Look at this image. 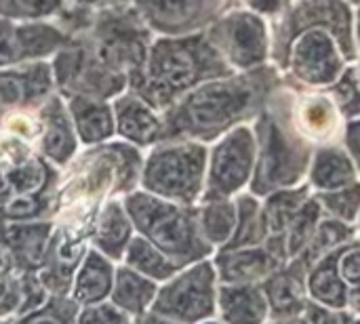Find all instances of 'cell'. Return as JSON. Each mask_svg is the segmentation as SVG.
Returning <instances> with one entry per match:
<instances>
[{"label":"cell","mask_w":360,"mask_h":324,"mask_svg":"<svg viewBox=\"0 0 360 324\" xmlns=\"http://www.w3.org/2000/svg\"><path fill=\"white\" fill-rule=\"evenodd\" d=\"M274 74L266 67L207 80L162 112V139L209 143L262 114ZM160 139V141H162Z\"/></svg>","instance_id":"6da1fadb"},{"label":"cell","mask_w":360,"mask_h":324,"mask_svg":"<svg viewBox=\"0 0 360 324\" xmlns=\"http://www.w3.org/2000/svg\"><path fill=\"white\" fill-rule=\"evenodd\" d=\"M234 70L224 61L205 32L188 36H154L141 76L131 84L158 112L198 84L228 76Z\"/></svg>","instance_id":"7a4b0ae2"},{"label":"cell","mask_w":360,"mask_h":324,"mask_svg":"<svg viewBox=\"0 0 360 324\" xmlns=\"http://www.w3.org/2000/svg\"><path fill=\"white\" fill-rule=\"evenodd\" d=\"M122 205L133 221L135 234L150 240L177 266L186 268L213 255L215 249L200 234L198 205L171 202L141 188L124 194Z\"/></svg>","instance_id":"3957f363"},{"label":"cell","mask_w":360,"mask_h":324,"mask_svg":"<svg viewBox=\"0 0 360 324\" xmlns=\"http://www.w3.org/2000/svg\"><path fill=\"white\" fill-rule=\"evenodd\" d=\"M72 36H78L103 67L127 78L129 89L141 76L154 38L131 2L91 11Z\"/></svg>","instance_id":"277c9868"},{"label":"cell","mask_w":360,"mask_h":324,"mask_svg":"<svg viewBox=\"0 0 360 324\" xmlns=\"http://www.w3.org/2000/svg\"><path fill=\"white\" fill-rule=\"evenodd\" d=\"M89 148L91 150L78 160H72V177L65 181V186L61 188L59 183L57 209L86 200L103 202L108 198H122L139 188L143 156L137 145L129 141H103Z\"/></svg>","instance_id":"5b68a950"},{"label":"cell","mask_w":360,"mask_h":324,"mask_svg":"<svg viewBox=\"0 0 360 324\" xmlns=\"http://www.w3.org/2000/svg\"><path fill=\"white\" fill-rule=\"evenodd\" d=\"M295 129V120L278 114V110L268 108L262 112L255 127L257 160L251 177V192L255 196L291 188L304 177L312 158V145Z\"/></svg>","instance_id":"8992f818"},{"label":"cell","mask_w":360,"mask_h":324,"mask_svg":"<svg viewBox=\"0 0 360 324\" xmlns=\"http://www.w3.org/2000/svg\"><path fill=\"white\" fill-rule=\"evenodd\" d=\"M209 150L192 139H162L143 158L139 188L179 205H198L205 190Z\"/></svg>","instance_id":"52a82bcc"},{"label":"cell","mask_w":360,"mask_h":324,"mask_svg":"<svg viewBox=\"0 0 360 324\" xmlns=\"http://www.w3.org/2000/svg\"><path fill=\"white\" fill-rule=\"evenodd\" d=\"M217 289L219 280L211 259L190 264L158 285L150 312L181 324L207 323L217 314Z\"/></svg>","instance_id":"ba28073f"},{"label":"cell","mask_w":360,"mask_h":324,"mask_svg":"<svg viewBox=\"0 0 360 324\" xmlns=\"http://www.w3.org/2000/svg\"><path fill=\"white\" fill-rule=\"evenodd\" d=\"M257 160V141L255 133L240 124L226 135L209 152L207 177L202 200H221L238 194L253 177Z\"/></svg>","instance_id":"9c48e42d"},{"label":"cell","mask_w":360,"mask_h":324,"mask_svg":"<svg viewBox=\"0 0 360 324\" xmlns=\"http://www.w3.org/2000/svg\"><path fill=\"white\" fill-rule=\"evenodd\" d=\"M205 34L232 70L259 67L268 57V30L264 19L253 11L234 8L224 13Z\"/></svg>","instance_id":"30bf717a"},{"label":"cell","mask_w":360,"mask_h":324,"mask_svg":"<svg viewBox=\"0 0 360 324\" xmlns=\"http://www.w3.org/2000/svg\"><path fill=\"white\" fill-rule=\"evenodd\" d=\"M308 27L329 30L335 36L342 55L348 61L356 57L352 40V15L348 4L344 0H300L283 17L281 25H276V59L285 63L291 40Z\"/></svg>","instance_id":"8fae6325"},{"label":"cell","mask_w":360,"mask_h":324,"mask_svg":"<svg viewBox=\"0 0 360 324\" xmlns=\"http://www.w3.org/2000/svg\"><path fill=\"white\" fill-rule=\"evenodd\" d=\"M70 30L57 19L0 17V67L51 59L68 40Z\"/></svg>","instance_id":"7c38bea8"},{"label":"cell","mask_w":360,"mask_h":324,"mask_svg":"<svg viewBox=\"0 0 360 324\" xmlns=\"http://www.w3.org/2000/svg\"><path fill=\"white\" fill-rule=\"evenodd\" d=\"M154 36H188L205 32L226 0H131Z\"/></svg>","instance_id":"4fadbf2b"},{"label":"cell","mask_w":360,"mask_h":324,"mask_svg":"<svg viewBox=\"0 0 360 324\" xmlns=\"http://www.w3.org/2000/svg\"><path fill=\"white\" fill-rule=\"evenodd\" d=\"M342 48L335 36L325 27H308L300 32L287 53L293 74L312 86H331L344 72Z\"/></svg>","instance_id":"5bb4252c"},{"label":"cell","mask_w":360,"mask_h":324,"mask_svg":"<svg viewBox=\"0 0 360 324\" xmlns=\"http://www.w3.org/2000/svg\"><path fill=\"white\" fill-rule=\"evenodd\" d=\"M53 93L51 61L0 67V122L17 112L38 110Z\"/></svg>","instance_id":"9a60e30c"},{"label":"cell","mask_w":360,"mask_h":324,"mask_svg":"<svg viewBox=\"0 0 360 324\" xmlns=\"http://www.w3.org/2000/svg\"><path fill=\"white\" fill-rule=\"evenodd\" d=\"M40 129L36 135V152L57 169H68L78 152V135L65 105V99L55 91L38 108Z\"/></svg>","instance_id":"2e32d148"},{"label":"cell","mask_w":360,"mask_h":324,"mask_svg":"<svg viewBox=\"0 0 360 324\" xmlns=\"http://www.w3.org/2000/svg\"><path fill=\"white\" fill-rule=\"evenodd\" d=\"M219 285H257L285 266L266 242L255 247L219 249L213 259Z\"/></svg>","instance_id":"e0dca14e"},{"label":"cell","mask_w":360,"mask_h":324,"mask_svg":"<svg viewBox=\"0 0 360 324\" xmlns=\"http://www.w3.org/2000/svg\"><path fill=\"white\" fill-rule=\"evenodd\" d=\"M112 112L116 135L122 137V141L137 148H152L162 139V112L150 105L135 91L127 89L116 95L112 99Z\"/></svg>","instance_id":"ac0fdd59"},{"label":"cell","mask_w":360,"mask_h":324,"mask_svg":"<svg viewBox=\"0 0 360 324\" xmlns=\"http://www.w3.org/2000/svg\"><path fill=\"white\" fill-rule=\"evenodd\" d=\"M133 236L135 228L122 205V198L103 200L91 228L89 247L99 251L114 264H120Z\"/></svg>","instance_id":"d6986e66"},{"label":"cell","mask_w":360,"mask_h":324,"mask_svg":"<svg viewBox=\"0 0 360 324\" xmlns=\"http://www.w3.org/2000/svg\"><path fill=\"white\" fill-rule=\"evenodd\" d=\"M2 228L15 257L17 274L38 272L51 247L55 219L2 223Z\"/></svg>","instance_id":"ffe728a7"},{"label":"cell","mask_w":360,"mask_h":324,"mask_svg":"<svg viewBox=\"0 0 360 324\" xmlns=\"http://www.w3.org/2000/svg\"><path fill=\"white\" fill-rule=\"evenodd\" d=\"M116 266L118 264H114L112 259H108L105 255L89 247L72 280L70 297L74 299V304L82 308V306L108 302L112 293V285H114Z\"/></svg>","instance_id":"44dd1931"},{"label":"cell","mask_w":360,"mask_h":324,"mask_svg":"<svg viewBox=\"0 0 360 324\" xmlns=\"http://www.w3.org/2000/svg\"><path fill=\"white\" fill-rule=\"evenodd\" d=\"M306 264L293 257V264L270 274L262 289L274 318H291L306 310Z\"/></svg>","instance_id":"7402d4cb"},{"label":"cell","mask_w":360,"mask_h":324,"mask_svg":"<svg viewBox=\"0 0 360 324\" xmlns=\"http://www.w3.org/2000/svg\"><path fill=\"white\" fill-rule=\"evenodd\" d=\"M63 99L70 110V116H72V122H74L80 143L97 145V143L110 141L116 135L112 101L97 99V97H84V95H72V97H63Z\"/></svg>","instance_id":"603a6c76"},{"label":"cell","mask_w":360,"mask_h":324,"mask_svg":"<svg viewBox=\"0 0 360 324\" xmlns=\"http://www.w3.org/2000/svg\"><path fill=\"white\" fill-rule=\"evenodd\" d=\"M217 314L221 324H264L270 306L259 285H219Z\"/></svg>","instance_id":"cb8c5ba5"},{"label":"cell","mask_w":360,"mask_h":324,"mask_svg":"<svg viewBox=\"0 0 360 324\" xmlns=\"http://www.w3.org/2000/svg\"><path fill=\"white\" fill-rule=\"evenodd\" d=\"M156 293H158V283L141 276L139 272L131 270L124 264H118L108 302H112L131 320H137L152 310Z\"/></svg>","instance_id":"d4e9b609"},{"label":"cell","mask_w":360,"mask_h":324,"mask_svg":"<svg viewBox=\"0 0 360 324\" xmlns=\"http://www.w3.org/2000/svg\"><path fill=\"white\" fill-rule=\"evenodd\" d=\"M49 297L36 272L0 276V318L21 316Z\"/></svg>","instance_id":"484cf974"},{"label":"cell","mask_w":360,"mask_h":324,"mask_svg":"<svg viewBox=\"0 0 360 324\" xmlns=\"http://www.w3.org/2000/svg\"><path fill=\"white\" fill-rule=\"evenodd\" d=\"M340 251H342V247L331 251L329 255L321 257L308 274L310 295L319 304L335 308V310H344L348 306V285L344 283V278L340 276V270H338Z\"/></svg>","instance_id":"4316f807"},{"label":"cell","mask_w":360,"mask_h":324,"mask_svg":"<svg viewBox=\"0 0 360 324\" xmlns=\"http://www.w3.org/2000/svg\"><path fill=\"white\" fill-rule=\"evenodd\" d=\"M310 181L321 192L340 190L352 181H356V169L350 154L342 148H323L314 154V162L310 169Z\"/></svg>","instance_id":"83f0119b"},{"label":"cell","mask_w":360,"mask_h":324,"mask_svg":"<svg viewBox=\"0 0 360 324\" xmlns=\"http://www.w3.org/2000/svg\"><path fill=\"white\" fill-rule=\"evenodd\" d=\"M120 264L129 266L131 270L139 272L141 276H146L158 285L169 280L171 276H175L181 270V266H177L169 255H165L158 247H154L150 240H146L139 234H135L133 240L129 242Z\"/></svg>","instance_id":"f1b7e54d"},{"label":"cell","mask_w":360,"mask_h":324,"mask_svg":"<svg viewBox=\"0 0 360 324\" xmlns=\"http://www.w3.org/2000/svg\"><path fill=\"white\" fill-rule=\"evenodd\" d=\"M198 226L202 238L213 249L226 247L236 228V202L232 198L202 200L198 205Z\"/></svg>","instance_id":"f546056e"},{"label":"cell","mask_w":360,"mask_h":324,"mask_svg":"<svg viewBox=\"0 0 360 324\" xmlns=\"http://www.w3.org/2000/svg\"><path fill=\"white\" fill-rule=\"evenodd\" d=\"M268 238V228L264 221L262 205L255 194H243L236 198V228L232 238L221 249H238V247H255L264 245Z\"/></svg>","instance_id":"4dcf8cb0"},{"label":"cell","mask_w":360,"mask_h":324,"mask_svg":"<svg viewBox=\"0 0 360 324\" xmlns=\"http://www.w3.org/2000/svg\"><path fill=\"white\" fill-rule=\"evenodd\" d=\"M308 188H297V190H276L268 194L266 205L262 207L264 211V221L268 228V236H278L285 234L287 228L291 226L293 217L302 209V205L308 200Z\"/></svg>","instance_id":"1f68e13d"},{"label":"cell","mask_w":360,"mask_h":324,"mask_svg":"<svg viewBox=\"0 0 360 324\" xmlns=\"http://www.w3.org/2000/svg\"><path fill=\"white\" fill-rule=\"evenodd\" d=\"M295 124L312 139H325L333 135L338 129V112L333 108V101L325 95L306 97L300 105V116Z\"/></svg>","instance_id":"d6a6232c"},{"label":"cell","mask_w":360,"mask_h":324,"mask_svg":"<svg viewBox=\"0 0 360 324\" xmlns=\"http://www.w3.org/2000/svg\"><path fill=\"white\" fill-rule=\"evenodd\" d=\"M350 238H352V228L346 221H340L335 217L333 219H321L312 240L297 255V259H302L306 264V268H312L321 257H325L331 251L348 245Z\"/></svg>","instance_id":"836d02e7"},{"label":"cell","mask_w":360,"mask_h":324,"mask_svg":"<svg viewBox=\"0 0 360 324\" xmlns=\"http://www.w3.org/2000/svg\"><path fill=\"white\" fill-rule=\"evenodd\" d=\"M321 217H323V207H321L319 198H308L285 232L289 259L297 257L308 247V242L312 240V236L316 232V226L321 223Z\"/></svg>","instance_id":"e575fe53"},{"label":"cell","mask_w":360,"mask_h":324,"mask_svg":"<svg viewBox=\"0 0 360 324\" xmlns=\"http://www.w3.org/2000/svg\"><path fill=\"white\" fill-rule=\"evenodd\" d=\"M78 306L70 295H49L38 308L15 316V324H74Z\"/></svg>","instance_id":"d590c367"},{"label":"cell","mask_w":360,"mask_h":324,"mask_svg":"<svg viewBox=\"0 0 360 324\" xmlns=\"http://www.w3.org/2000/svg\"><path fill=\"white\" fill-rule=\"evenodd\" d=\"M68 8V0H0V17L6 19H55Z\"/></svg>","instance_id":"8d00e7d4"},{"label":"cell","mask_w":360,"mask_h":324,"mask_svg":"<svg viewBox=\"0 0 360 324\" xmlns=\"http://www.w3.org/2000/svg\"><path fill=\"white\" fill-rule=\"evenodd\" d=\"M319 202L323 209H327L335 219L340 221H354L360 213V183L352 181L340 190H331V192H321L319 194Z\"/></svg>","instance_id":"74e56055"},{"label":"cell","mask_w":360,"mask_h":324,"mask_svg":"<svg viewBox=\"0 0 360 324\" xmlns=\"http://www.w3.org/2000/svg\"><path fill=\"white\" fill-rule=\"evenodd\" d=\"M331 95L346 118L360 116V80L354 67H346L342 76L331 84Z\"/></svg>","instance_id":"f35d334b"},{"label":"cell","mask_w":360,"mask_h":324,"mask_svg":"<svg viewBox=\"0 0 360 324\" xmlns=\"http://www.w3.org/2000/svg\"><path fill=\"white\" fill-rule=\"evenodd\" d=\"M131 318L120 312L112 302H101L93 306L78 308L76 323L74 324H129Z\"/></svg>","instance_id":"ab89813d"},{"label":"cell","mask_w":360,"mask_h":324,"mask_svg":"<svg viewBox=\"0 0 360 324\" xmlns=\"http://www.w3.org/2000/svg\"><path fill=\"white\" fill-rule=\"evenodd\" d=\"M338 270L344 283L348 285V291L360 287V245L348 242L342 247L338 257Z\"/></svg>","instance_id":"60d3db41"},{"label":"cell","mask_w":360,"mask_h":324,"mask_svg":"<svg viewBox=\"0 0 360 324\" xmlns=\"http://www.w3.org/2000/svg\"><path fill=\"white\" fill-rule=\"evenodd\" d=\"M306 318L308 324H350L352 318L348 312H342V310H329L325 306H319V304H310L306 306Z\"/></svg>","instance_id":"b9f144b4"},{"label":"cell","mask_w":360,"mask_h":324,"mask_svg":"<svg viewBox=\"0 0 360 324\" xmlns=\"http://www.w3.org/2000/svg\"><path fill=\"white\" fill-rule=\"evenodd\" d=\"M6 274H17V266H15V257L6 240V234H4V228L0 226V276H6Z\"/></svg>","instance_id":"7bdbcfd3"},{"label":"cell","mask_w":360,"mask_h":324,"mask_svg":"<svg viewBox=\"0 0 360 324\" xmlns=\"http://www.w3.org/2000/svg\"><path fill=\"white\" fill-rule=\"evenodd\" d=\"M346 143H348V154L350 158L359 164L360 169V116L348 124L346 131Z\"/></svg>","instance_id":"ee69618b"},{"label":"cell","mask_w":360,"mask_h":324,"mask_svg":"<svg viewBox=\"0 0 360 324\" xmlns=\"http://www.w3.org/2000/svg\"><path fill=\"white\" fill-rule=\"evenodd\" d=\"M131 0H68V8H78V11H97L105 6H116V4H127Z\"/></svg>","instance_id":"f6af8a7d"},{"label":"cell","mask_w":360,"mask_h":324,"mask_svg":"<svg viewBox=\"0 0 360 324\" xmlns=\"http://www.w3.org/2000/svg\"><path fill=\"white\" fill-rule=\"evenodd\" d=\"M257 15H274L281 11L285 0H243Z\"/></svg>","instance_id":"bcb514c9"},{"label":"cell","mask_w":360,"mask_h":324,"mask_svg":"<svg viewBox=\"0 0 360 324\" xmlns=\"http://www.w3.org/2000/svg\"><path fill=\"white\" fill-rule=\"evenodd\" d=\"M135 323L137 324H181V323L171 320V318H167V316H160V314H156V312H148V314H143L141 318H137Z\"/></svg>","instance_id":"7dc6e473"},{"label":"cell","mask_w":360,"mask_h":324,"mask_svg":"<svg viewBox=\"0 0 360 324\" xmlns=\"http://www.w3.org/2000/svg\"><path fill=\"white\" fill-rule=\"evenodd\" d=\"M274 324H308L306 320L297 318V316H291V318H278V323Z\"/></svg>","instance_id":"c3c4849f"},{"label":"cell","mask_w":360,"mask_h":324,"mask_svg":"<svg viewBox=\"0 0 360 324\" xmlns=\"http://www.w3.org/2000/svg\"><path fill=\"white\" fill-rule=\"evenodd\" d=\"M0 324H15V316H8V318H0Z\"/></svg>","instance_id":"681fc988"},{"label":"cell","mask_w":360,"mask_h":324,"mask_svg":"<svg viewBox=\"0 0 360 324\" xmlns=\"http://www.w3.org/2000/svg\"><path fill=\"white\" fill-rule=\"evenodd\" d=\"M356 34H359V42H360V11H359V21H356Z\"/></svg>","instance_id":"f907efd6"},{"label":"cell","mask_w":360,"mask_h":324,"mask_svg":"<svg viewBox=\"0 0 360 324\" xmlns=\"http://www.w3.org/2000/svg\"><path fill=\"white\" fill-rule=\"evenodd\" d=\"M200 324H221V323H215V320L211 318V320H207V323H200Z\"/></svg>","instance_id":"816d5d0a"},{"label":"cell","mask_w":360,"mask_h":324,"mask_svg":"<svg viewBox=\"0 0 360 324\" xmlns=\"http://www.w3.org/2000/svg\"><path fill=\"white\" fill-rule=\"evenodd\" d=\"M350 2H354V4H360V0H350Z\"/></svg>","instance_id":"f5cc1de1"},{"label":"cell","mask_w":360,"mask_h":324,"mask_svg":"<svg viewBox=\"0 0 360 324\" xmlns=\"http://www.w3.org/2000/svg\"><path fill=\"white\" fill-rule=\"evenodd\" d=\"M350 324H360V320H354V323H350Z\"/></svg>","instance_id":"db71d44e"},{"label":"cell","mask_w":360,"mask_h":324,"mask_svg":"<svg viewBox=\"0 0 360 324\" xmlns=\"http://www.w3.org/2000/svg\"><path fill=\"white\" fill-rule=\"evenodd\" d=\"M129 324H137V323H135V320H131V323H129Z\"/></svg>","instance_id":"11a10c76"},{"label":"cell","mask_w":360,"mask_h":324,"mask_svg":"<svg viewBox=\"0 0 360 324\" xmlns=\"http://www.w3.org/2000/svg\"><path fill=\"white\" fill-rule=\"evenodd\" d=\"M359 80H360V72H359Z\"/></svg>","instance_id":"9f6ffc18"},{"label":"cell","mask_w":360,"mask_h":324,"mask_svg":"<svg viewBox=\"0 0 360 324\" xmlns=\"http://www.w3.org/2000/svg\"><path fill=\"white\" fill-rule=\"evenodd\" d=\"M359 219H360V213H359Z\"/></svg>","instance_id":"6f0895ef"}]
</instances>
